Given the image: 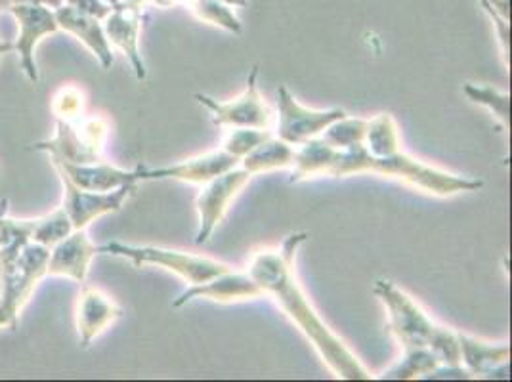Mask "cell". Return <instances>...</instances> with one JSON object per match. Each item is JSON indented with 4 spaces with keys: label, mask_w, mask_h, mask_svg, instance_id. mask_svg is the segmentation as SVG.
Here are the masks:
<instances>
[{
    "label": "cell",
    "mask_w": 512,
    "mask_h": 382,
    "mask_svg": "<svg viewBox=\"0 0 512 382\" xmlns=\"http://www.w3.org/2000/svg\"><path fill=\"white\" fill-rule=\"evenodd\" d=\"M308 234H291L285 237L281 247L256 251L247 274L253 277L262 289L264 297L274 298L283 314L291 319L300 333L316 348L323 363L342 381H371V373L365 369L360 358L344 344V340L331 331L321 319L300 287L295 258L300 245Z\"/></svg>",
    "instance_id": "1"
},
{
    "label": "cell",
    "mask_w": 512,
    "mask_h": 382,
    "mask_svg": "<svg viewBox=\"0 0 512 382\" xmlns=\"http://www.w3.org/2000/svg\"><path fill=\"white\" fill-rule=\"evenodd\" d=\"M365 172L402 180L409 186L436 197H451L467 191L480 190L484 186L482 180L425 165L423 161L407 155L404 149L388 157H377L367 151L363 142L350 148L335 149L327 146L320 136L304 142L297 148L291 182L295 184L316 176L344 178Z\"/></svg>",
    "instance_id": "2"
},
{
    "label": "cell",
    "mask_w": 512,
    "mask_h": 382,
    "mask_svg": "<svg viewBox=\"0 0 512 382\" xmlns=\"http://www.w3.org/2000/svg\"><path fill=\"white\" fill-rule=\"evenodd\" d=\"M375 297L386 308L388 329L402 348H427L442 365H463L459 350V331L434 323L427 312L392 281L379 279L373 287Z\"/></svg>",
    "instance_id": "3"
},
{
    "label": "cell",
    "mask_w": 512,
    "mask_h": 382,
    "mask_svg": "<svg viewBox=\"0 0 512 382\" xmlns=\"http://www.w3.org/2000/svg\"><path fill=\"white\" fill-rule=\"evenodd\" d=\"M50 249L33 241H12L0 247V329H18L27 302L46 277Z\"/></svg>",
    "instance_id": "4"
},
{
    "label": "cell",
    "mask_w": 512,
    "mask_h": 382,
    "mask_svg": "<svg viewBox=\"0 0 512 382\" xmlns=\"http://www.w3.org/2000/svg\"><path fill=\"white\" fill-rule=\"evenodd\" d=\"M98 253L125 258L136 268H142V266L163 268L167 272L182 277L190 285L205 283L213 277L232 270V266L213 260V258H207V256L190 255V253L165 249V247H153V245L136 247V245H125L119 241H109L106 245L98 247Z\"/></svg>",
    "instance_id": "5"
},
{
    "label": "cell",
    "mask_w": 512,
    "mask_h": 382,
    "mask_svg": "<svg viewBox=\"0 0 512 382\" xmlns=\"http://www.w3.org/2000/svg\"><path fill=\"white\" fill-rule=\"evenodd\" d=\"M107 138V123L102 117H79L73 123L58 121L56 136L39 142L31 149L46 151L50 157H60L67 163L90 165L102 159Z\"/></svg>",
    "instance_id": "6"
},
{
    "label": "cell",
    "mask_w": 512,
    "mask_h": 382,
    "mask_svg": "<svg viewBox=\"0 0 512 382\" xmlns=\"http://www.w3.org/2000/svg\"><path fill=\"white\" fill-rule=\"evenodd\" d=\"M193 98L211 111L213 123L220 128H262L274 125V113L264 102L258 90V65L249 73L245 90L230 102H218L207 94H193Z\"/></svg>",
    "instance_id": "7"
},
{
    "label": "cell",
    "mask_w": 512,
    "mask_h": 382,
    "mask_svg": "<svg viewBox=\"0 0 512 382\" xmlns=\"http://www.w3.org/2000/svg\"><path fill=\"white\" fill-rule=\"evenodd\" d=\"M346 117L344 109H310L300 106L297 98L289 92L287 86H279L278 90V127L276 136L279 140L302 146L304 142L318 138L321 132L335 121Z\"/></svg>",
    "instance_id": "8"
},
{
    "label": "cell",
    "mask_w": 512,
    "mask_h": 382,
    "mask_svg": "<svg viewBox=\"0 0 512 382\" xmlns=\"http://www.w3.org/2000/svg\"><path fill=\"white\" fill-rule=\"evenodd\" d=\"M253 174L245 167H234L211 182L203 184L201 193L197 195V214H199V228L195 235V243L203 245L211 239L218 224L224 220L232 201L239 195L249 182Z\"/></svg>",
    "instance_id": "9"
},
{
    "label": "cell",
    "mask_w": 512,
    "mask_h": 382,
    "mask_svg": "<svg viewBox=\"0 0 512 382\" xmlns=\"http://www.w3.org/2000/svg\"><path fill=\"white\" fill-rule=\"evenodd\" d=\"M8 12L16 18L20 27V35H18V41L14 43V50L20 54L23 73L33 85H37L41 75L35 62V48L46 35L60 31L54 10H50L43 4L16 2Z\"/></svg>",
    "instance_id": "10"
},
{
    "label": "cell",
    "mask_w": 512,
    "mask_h": 382,
    "mask_svg": "<svg viewBox=\"0 0 512 382\" xmlns=\"http://www.w3.org/2000/svg\"><path fill=\"white\" fill-rule=\"evenodd\" d=\"M64 184V211L69 216L73 230H86L96 218L117 213L125 201L136 191L138 184L123 186L113 191H92L75 186L65 174H60Z\"/></svg>",
    "instance_id": "11"
},
{
    "label": "cell",
    "mask_w": 512,
    "mask_h": 382,
    "mask_svg": "<svg viewBox=\"0 0 512 382\" xmlns=\"http://www.w3.org/2000/svg\"><path fill=\"white\" fill-rule=\"evenodd\" d=\"M241 163L232 153L224 149L209 151L205 155H197L186 159L182 163L161 167V169H146L144 167V180H176L184 184H197L203 186L211 182L216 176L234 169Z\"/></svg>",
    "instance_id": "12"
},
{
    "label": "cell",
    "mask_w": 512,
    "mask_h": 382,
    "mask_svg": "<svg viewBox=\"0 0 512 382\" xmlns=\"http://www.w3.org/2000/svg\"><path fill=\"white\" fill-rule=\"evenodd\" d=\"M264 297L262 289L256 285L255 279L247 272H224L220 276L213 277L205 283L190 285L180 297L172 302L174 308H182L195 298H205L220 304H232V302H243V300H255Z\"/></svg>",
    "instance_id": "13"
},
{
    "label": "cell",
    "mask_w": 512,
    "mask_h": 382,
    "mask_svg": "<svg viewBox=\"0 0 512 382\" xmlns=\"http://www.w3.org/2000/svg\"><path fill=\"white\" fill-rule=\"evenodd\" d=\"M50 161L58 170V174H65L75 186L85 190L113 191L123 186L144 182V167L134 170L117 169L102 161L90 165H75L60 157H50Z\"/></svg>",
    "instance_id": "14"
},
{
    "label": "cell",
    "mask_w": 512,
    "mask_h": 382,
    "mask_svg": "<svg viewBox=\"0 0 512 382\" xmlns=\"http://www.w3.org/2000/svg\"><path fill=\"white\" fill-rule=\"evenodd\" d=\"M96 255L98 247L90 241L86 230H73L50 249L46 277H67L83 285L88 276L90 262Z\"/></svg>",
    "instance_id": "15"
},
{
    "label": "cell",
    "mask_w": 512,
    "mask_h": 382,
    "mask_svg": "<svg viewBox=\"0 0 512 382\" xmlns=\"http://www.w3.org/2000/svg\"><path fill=\"white\" fill-rule=\"evenodd\" d=\"M461 363L474 379H511V346L459 333Z\"/></svg>",
    "instance_id": "16"
},
{
    "label": "cell",
    "mask_w": 512,
    "mask_h": 382,
    "mask_svg": "<svg viewBox=\"0 0 512 382\" xmlns=\"http://www.w3.org/2000/svg\"><path fill=\"white\" fill-rule=\"evenodd\" d=\"M123 316V308L96 287L83 283L77 300V333L79 344L88 348L107 327Z\"/></svg>",
    "instance_id": "17"
},
{
    "label": "cell",
    "mask_w": 512,
    "mask_h": 382,
    "mask_svg": "<svg viewBox=\"0 0 512 382\" xmlns=\"http://www.w3.org/2000/svg\"><path fill=\"white\" fill-rule=\"evenodd\" d=\"M140 29H142V10H134L127 6L113 8L104 20L109 44H115L127 58L138 81L148 77V69L140 54Z\"/></svg>",
    "instance_id": "18"
},
{
    "label": "cell",
    "mask_w": 512,
    "mask_h": 382,
    "mask_svg": "<svg viewBox=\"0 0 512 382\" xmlns=\"http://www.w3.org/2000/svg\"><path fill=\"white\" fill-rule=\"evenodd\" d=\"M54 16L58 27L64 29L67 33L75 35L86 48L98 58V62L102 64L104 69H109L113 64V50L111 44L107 41L104 25L96 18H90L86 14H81L79 10H75L69 4H62L58 8H54Z\"/></svg>",
    "instance_id": "19"
},
{
    "label": "cell",
    "mask_w": 512,
    "mask_h": 382,
    "mask_svg": "<svg viewBox=\"0 0 512 382\" xmlns=\"http://www.w3.org/2000/svg\"><path fill=\"white\" fill-rule=\"evenodd\" d=\"M297 157V148L279 140L278 136H270L266 142L256 146L249 155L241 159V167L249 170L253 176L262 172L279 169H293Z\"/></svg>",
    "instance_id": "20"
},
{
    "label": "cell",
    "mask_w": 512,
    "mask_h": 382,
    "mask_svg": "<svg viewBox=\"0 0 512 382\" xmlns=\"http://www.w3.org/2000/svg\"><path fill=\"white\" fill-rule=\"evenodd\" d=\"M363 146L371 155H377V157H388L402 151L398 125L390 113H381L375 119L367 121Z\"/></svg>",
    "instance_id": "21"
},
{
    "label": "cell",
    "mask_w": 512,
    "mask_h": 382,
    "mask_svg": "<svg viewBox=\"0 0 512 382\" xmlns=\"http://www.w3.org/2000/svg\"><path fill=\"white\" fill-rule=\"evenodd\" d=\"M440 360L427 350V348H407L404 350V358L398 361L394 367L384 371L379 379L383 381H415L425 379L428 373H432Z\"/></svg>",
    "instance_id": "22"
},
{
    "label": "cell",
    "mask_w": 512,
    "mask_h": 382,
    "mask_svg": "<svg viewBox=\"0 0 512 382\" xmlns=\"http://www.w3.org/2000/svg\"><path fill=\"white\" fill-rule=\"evenodd\" d=\"M73 232V224L64 211V207L52 211L41 218L31 220V241L39 243L46 249H52L67 235Z\"/></svg>",
    "instance_id": "23"
},
{
    "label": "cell",
    "mask_w": 512,
    "mask_h": 382,
    "mask_svg": "<svg viewBox=\"0 0 512 382\" xmlns=\"http://www.w3.org/2000/svg\"><path fill=\"white\" fill-rule=\"evenodd\" d=\"M463 92L472 104L488 107L491 113L509 128L511 125V96L507 92H501L490 85H463Z\"/></svg>",
    "instance_id": "24"
},
{
    "label": "cell",
    "mask_w": 512,
    "mask_h": 382,
    "mask_svg": "<svg viewBox=\"0 0 512 382\" xmlns=\"http://www.w3.org/2000/svg\"><path fill=\"white\" fill-rule=\"evenodd\" d=\"M365 130H367V121L365 119H350L342 117L335 121L333 125L325 128L321 132V140L335 149H346L354 144H362L365 140Z\"/></svg>",
    "instance_id": "25"
},
{
    "label": "cell",
    "mask_w": 512,
    "mask_h": 382,
    "mask_svg": "<svg viewBox=\"0 0 512 382\" xmlns=\"http://www.w3.org/2000/svg\"><path fill=\"white\" fill-rule=\"evenodd\" d=\"M193 14L203 22L218 25L230 33L239 35L243 31L239 18L235 16L232 6L220 2V0H197L192 6Z\"/></svg>",
    "instance_id": "26"
},
{
    "label": "cell",
    "mask_w": 512,
    "mask_h": 382,
    "mask_svg": "<svg viewBox=\"0 0 512 382\" xmlns=\"http://www.w3.org/2000/svg\"><path fill=\"white\" fill-rule=\"evenodd\" d=\"M270 136H274L272 130H262V128H232L228 136L224 138L222 149L235 155L237 159H243L249 155L256 146L266 142Z\"/></svg>",
    "instance_id": "27"
},
{
    "label": "cell",
    "mask_w": 512,
    "mask_h": 382,
    "mask_svg": "<svg viewBox=\"0 0 512 382\" xmlns=\"http://www.w3.org/2000/svg\"><path fill=\"white\" fill-rule=\"evenodd\" d=\"M83 109H85V96H83V90L77 86H62L52 98V111L58 121L73 123L79 117H83Z\"/></svg>",
    "instance_id": "28"
},
{
    "label": "cell",
    "mask_w": 512,
    "mask_h": 382,
    "mask_svg": "<svg viewBox=\"0 0 512 382\" xmlns=\"http://www.w3.org/2000/svg\"><path fill=\"white\" fill-rule=\"evenodd\" d=\"M65 4L73 6L75 10H79L81 14H86L90 18H96L100 22H104L109 12L113 10L109 4L102 2V0H64Z\"/></svg>",
    "instance_id": "29"
},
{
    "label": "cell",
    "mask_w": 512,
    "mask_h": 382,
    "mask_svg": "<svg viewBox=\"0 0 512 382\" xmlns=\"http://www.w3.org/2000/svg\"><path fill=\"white\" fill-rule=\"evenodd\" d=\"M482 6L490 8L497 16H501L507 22H511V10H509L511 0H482Z\"/></svg>",
    "instance_id": "30"
},
{
    "label": "cell",
    "mask_w": 512,
    "mask_h": 382,
    "mask_svg": "<svg viewBox=\"0 0 512 382\" xmlns=\"http://www.w3.org/2000/svg\"><path fill=\"white\" fill-rule=\"evenodd\" d=\"M16 2H27V4H43V6H48V8H52V10L64 4V0H16Z\"/></svg>",
    "instance_id": "31"
},
{
    "label": "cell",
    "mask_w": 512,
    "mask_h": 382,
    "mask_svg": "<svg viewBox=\"0 0 512 382\" xmlns=\"http://www.w3.org/2000/svg\"><path fill=\"white\" fill-rule=\"evenodd\" d=\"M6 214V201L0 203V247L6 245V235H4V226H2V216Z\"/></svg>",
    "instance_id": "32"
},
{
    "label": "cell",
    "mask_w": 512,
    "mask_h": 382,
    "mask_svg": "<svg viewBox=\"0 0 512 382\" xmlns=\"http://www.w3.org/2000/svg\"><path fill=\"white\" fill-rule=\"evenodd\" d=\"M220 2H224V4H228L232 8H245L247 6V0H220Z\"/></svg>",
    "instance_id": "33"
},
{
    "label": "cell",
    "mask_w": 512,
    "mask_h": 382,
    "mask_svg": "<svg viewBox=\"0 0 512 382\" xmlns=\"http://www.w3.org/2000/svg\"><path fill=\"white\" fill-rule=\"evenodd\" d=\"M10 50H14V43H4V41H0V58H2L6 52H10Z\"/></svg>",
    "instance_id": "34"
},
{
    "label": "cell",
    "mask_w": 512,
    "mask_h": 382,
    "mask_svg": "<svg viewBox=\"0 0 512 382\" xmlns=\"http://www.w3.org/2000/svg\"><path fill=\"white\" fill-rule=\"evenodd\" d=\"M16 4V0H0V10H10Z\"/></svg>",
    "instance_id": "35"
},
{
    "label": "cell",
    "mask_w": 512,
    "mask_h": 382,
    "mask_svg": "<svg viewBox=\"0 0 512 382\" xmlns=\"http://www.w3.org/2000/svg\"><path fill=\"white\" fill-rule=\"evenodd\" d=\"M102 2H106L111 8H119L121 6V0H102Z\"/></svg>",
    "instance_id": "36"
}]
</instances>
